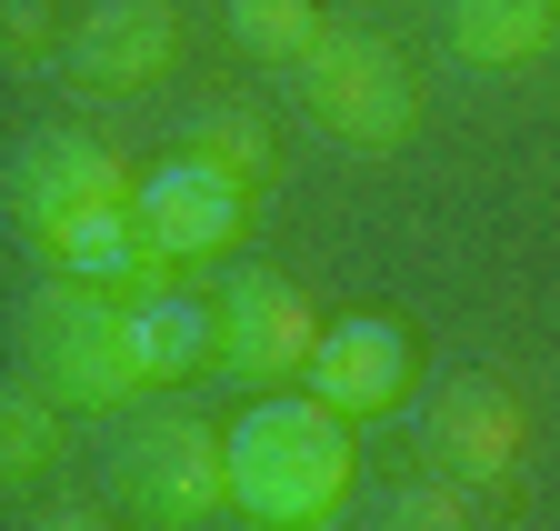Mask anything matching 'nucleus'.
Instances as JSON below:
<instances>
[{"instance_id": "17", "label": "nucleus", "mask_w": 560, "mask_h": 531, "mask_svg": "<svg viewBox=\"0 0 560 531\" xmlns=\"http://www.w3.org/2000/svg\"><path fill=\"white\" fill-rule=\"evenodd\" d=\"M0 41H11V60H31L50 41V11H40V0H11V11H0Z\"/></svg>"}, {"instance_id": "5", "label": "nucleus", "mask_w": 560, "mask_h": 531, "mask_svg": "<svg viewBox=\"0 0 560 531\" xmlns=\"http://www.w3.org/2000/svg\"><path fill=\"white\" fill-rule=\"evenodd\" d=\"M320 311L280 281V272H231V291H221V342H210V371L221 381H241V391H280L291 371H311V351H320Z\"/></svg>"}, {"instance_id": "12", "label": "nucleus", "mask_w": 560, "mask_h": 531, "mask_svg": "<svg viewBox=\"0 0 560 531\" xmlns=\"http://www.w3.org/2000/svg\"><path fill=\"white\" fill-rule=\"evenodd\" d=\"M550 31H560V0H451V50L480 60V71L540 60Z\"/></svg>"}, {"instance_id": "1", "label": "nucleus", "mask_w": 560, "mask_h": 531, "mask_svg": "<svg viewBox=\"0 0 560 531\" xmlns=\"http://www.w3.org/2000/svg\"><path fill=\"white\" fill-rule=\"evenodd\" d=\"M361 422H340L320 391H260L231 422V511L260 531L280 521H340L350 482H361Z\"/></svg>"}, {"instance_id": "18", "label": "nucleus", "mask_w": 560, "mask_h": 531, "mask_svg": "<svg viewBox=\"0 0 560 531\" xmlns=\"http://www.w3.org/2000/svg\"><path fill=\"white\" fill-rule=\"evenodd\" d=\"M31 531H120V521H91V511H50V521H31Z\"/></svg>"}, {"instance_id": "13", "label": "nucleus", "mask_w": 560, "mask_h": 531, "mask_svg": "<svg viewBox=\"0 0 560 531\" xmlns=\"http://www.w3.org/2000/svg\"><path fill=\"white\" fill-rule=\"evenodd\" d=\"M180 151L210 161V171H231V181H260V171H270V120H260L250 101H210V111L190 120Z\"/></svg>"}, {"instance_id": "11", "label": "nucleus", "mask_w": 560, "mask_h": 531, "mask_svg": "<svg viewBox=\"0 0 560 531\" xmlns=\"http://www.w3.org/2000/svg\"><path fill=\"white\" fill-rule=\"evenodd\" d=\"M210 342H221V301H190V291H130V351H140V381L171 391L180 371H210Z\"/></svg>"}, {"instance_id": "2", "label": "nucleus", "mask_w": 560, "mask_h": 531, "mask_svg": "<svg viewBox=\"0 0 560 531\" xmlns=\"http://www.w3.org/2000/svg\"><path fill=\"white\" fill-rule=\"evenodd\" d=\"M21 361L60 412H120V402L151 391L140 351H130V301L101 291V281H60V272L21 311Z\"/></svg>"}, {"instance_id": "4", "label": "nucleus", "mask_w": 560, "mask_h": 531, "mask_svg": "<svg viewBox=\"0 0 560 531\" xmlns=\"http://www.w3.org/2000/svg\"><path fill=\"white\" fill-rule=\"evenodd\" d=\"M110 492L151 531H190L210 511H231V431H210L190 412H130L110 441Z\"/></svg>"}, {"instance_id": "8", "label": "nucleus", "mask_w": 560, "mask_h": 531, "mask_svg": "<svg viewBox=\"0 0 560 531\" xmlns=\"http://www.w3.org/2000/svg\"><path fill=\"white\" fill-rule=\"evenodd\" d=\"M60 60H70L81 91L140 101L151 81H171V60H180V11H171V0H91V11L70 21Z\"/></svg>"}, {"instance_id": "7", "label": "nucleus", "mask_w": 560, "mask_h": 531, "mask_svg": "<svg viewBox=\"0 0 560 531\" xmlns=\"http://www.w3.org/2000/svg\"><path fill=\"white\" fill-rule=\"evenodd\" d=\"M130 211H140V231H151V251L171 261V272H190V261H221L250 231V181H231V171H210V161L180 151V161H161L130 191Z\"/></svg>"}, {"instance_id": "19", "label": "nucleus", "mask_w": 560, "mask_h": 531, "mask_svg": "<svg viewBox=\"0 0 560 531\" xmlns=\"http://www.w3.org/2000/svg\"><path fill=\"white\" fill-rule=\"evenodd\" d=\"M280 531H330V521H280Z\"/></svg>"}, {"instance_id": "14", "label": "nucleus", "mask_w": 560, "mask_h": 531, "mask_svg": "<svg viewBox=\"0 0 560 531\" xmlns=\"http://www.w3.org/2000/svg\"><path fill=\"white\" fill-rule=\"evenodd\" d=\"M320 31H330L320 0H231V41H241L250 60H311Z\"/></svg>"}, {"instance_id": "3", "label": "nucleus", "mask_w": 560, "mask_h": 531, "mask_svg": "<svg viewBox=\"0 0 560 531\" xmlns=\"http://www.w3.org/2000/svg\"><path fill=\"white\" fill-rule=\"evenodd\" d=\"M291 71H301L291 91H301L311 130H330V141H350V151H400L420 130V81H410V60L381 31L330 21L311 41V60H291Z\"/></svg>"}, {"instance_id": "9", "label": "nucleus", "mask_w": 560, "mask_h": 531, "mask_svg": "<svg viewBox=\"0 0 560 531\" xmlns=\"http://www.w3.org/2000/svg\"><path fill=\"white\" fill-rule=\"evenodd\" d=\"M410 331L390 321V311H340L330 331H320V351H311V391L340 412V422H390L400 402H410Z\"/></svg>"}, {"instance_id": "10", "label": "nucleus", "mask_w": 560, "mask_h": 531, "mask_svg": "<svg viewBox=\"0 0 560 531\" xmlns=\"http://www.w3.org/2000/svg\"><path fill=\"white\" fill-rule=\"evenodd\" d=\"M130 171H120V151L110 141H91V130H31V141L11 151V211H21V231H50V221H70V211H110V201H130Z\"/></svg>"}, {"instance_id": "15", "label": "nucleus", "mask_w": 560, "mask_h": 531, "mask_svg": "<svg viewBox=\"0 0 560 531\" xmlns=\"http://www.w3.org/2000/svg\"><path fill=\"white\" fill-rule=\"evenodd\" d=\"M50 461H60V402L31 381V391L0 402V472H11V482H40Z\"/></svg>"}, {"instance_id": "6", "label": "nucleus", "mask_w": 560, "mask_h": 531, "mask_svg": "<svg viewBox=\"0 0 560 531\" xmlns=\"http://www.w3.org/2000/svg\"><path fill=\"white\" fill-rule=\"evenodd\" d=\"M420 441H431L441 482H460V492H511V482H521V451H530V422H521V402H511V381L460 371V381L431 391Z\"/></svg>"}, {"instance_id": "16", "label": "nucleus", "mask_w": 560, "mask_h": 531, "mask_svg": "<svg viewBox=\"0 0 560 531\" xmlns=\"http://www.w3.org/2000/svg\"><path fill=\"white\" fill-rule=\"evenodd\" d=\"M371 531H480V521H470L460 482H400V492H381Z\"/></svg>"}]
</instances>
